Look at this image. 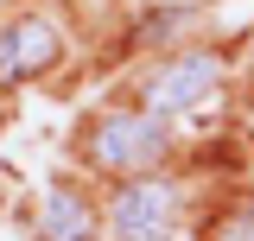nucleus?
I'll return each mask as SVG.
<instances>
[{"label":"nucleus","instance_id":"2","mask_svg":"<svg viewBox=\"0 0 254 241\" xmlns=\"http://www.w3.org/2000/svg\"><path fill=\"white\" fill-rule=\"evenodd\" d=\"M58 58H64V38L45 26V19H13V26H0V89H13V83H26V76H45Z\"/></svg>","mask_w":254,"mask_h":241},{"label":"nucleus","instance_id":"4","mask_svg":"<svg viewBox=\"0 0 254 241\" xmlns=\"http://www.w3.org/2000/svg\"><path fill=\"white\" fill-rule=\"evenodd\" d=\"M216 83H222V63L203 58V51H190V58L165 63L153 83H146V102H153L159 115H185V108H197V102L216 89Z\"/></svg>","mask_w":254,"mask_h":241},{"label":"nucleus","instance_id":"3","mask_svg":"<svg viewBox=\"0 0 254 241\" xmlns=\"http://www.w3.org/2000/svg\"><path fill=\"white\" fill-rule=\"evenodd\" d=\"M172 216H178V190L159 178H140L115 197V235L121 241H165Z\"/></svg>","mask_w":254,"mask_h":241},{"label":"nucleus","instance_id":"1","mask_svg":"<svg viewBox=\"0 0 254 241\" xmlns=\"http://www.w3.org/2000/svg\"><path fill=\"white\" fill-rule=\"evenodd\" d=\"M159 152H165V127L153 115H108L95 127V159L108 172H140V165H153Z\"/></svg>","mask_w":254,"mask_h":241},{"label":"nucleus","instance_id":"5","mask_svg":"<svg viewBox=\"0 0 254 241\" xmlns=\"http://www.w3.org/2000/svg\"><path fill=\"white\" fill-rule=\"evenodd\" d=\"M95 210L83 203V190H45V216H38V235L45 241H89Z\"/></svg>","mask_w":254,"mask_h":241},{"label":"nucleus","instance_id":"6","mask_svg":"<svg viewBox=\"0 0 254 241\" xmlns=\"http://www.w3.org/2000/svg\"><path fill=\"white\" fill-rule=\"evenodd\" d=\"M216 241H254V210H242V216H229L222 222V235Z\"/></svg>","mask_w":254,"mask_h":241}]
</instances>
